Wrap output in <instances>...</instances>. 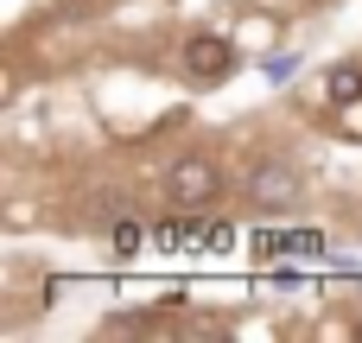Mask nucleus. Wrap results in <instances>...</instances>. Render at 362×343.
<instances>
[{"label":"nucleus","mask_w":362,"mask_h":343,"mask_svg":"<svg viewBox=\"0 0 362 343\" xmlns=\"http://www.w3.org/2000/svg\"><path fill=\"white\" fill-rule=\"evenodd\" d=\"M325 89H331V102H344V108H350V102H362V70H356V64H337Z\"/></svg>","instance_id":"nucleus-4"},{"label":"nucleus","mask_w":362,"mask_h":343,"mask_svg":"<svg viewBox=\"0 0 362 343\" xmlns=\"http://www.w3.org/2000/svg\"><path fill=\"white\" fill-rule=\"evenodd\" d=\"M325 248V236L318 229H305V236H286V255H318Z\"/></svg>","instance_id":"nucleus-5"},{"label":"nucleus","mask_w":362,"mask_h":343,"mask_svg":"<svg viewBox=\"0 0 362 343\" xmlns=\"http://www.w3.org/2000/svg\"><path fill=\"white\" fill-rule=\"evenodd\" d=\"M165 191H172V204H185V210H204V204L216 197V165H210L204 153H185V159L165 172Z\"/></svg>","instance_id":"nucleus-1"},{"label":"nucleus","mask_w":362,"mask_h":343,"mask_svg":"<svg viewBox=\"0 0 362 343\" xmlns=\"http://www.w3.org/2000/svg\"><path fill=\"white\" fill-rule=\"evenodd\" d=\"M248 197H255L261 210H293V204H299V178H293L286 165H261V172L248 178Z\"/></svg>","instance_id":"nucleus-3"},{"label":"nucleus","mask_w":362,"mask_h":343,"mask_svg":"<svg viewBox=\"0 0 362 343\" xmlns=\"http://www.w3.org/2000/svg\"><path fill=\"white\" fill-rule=\"evenodd\" d=\"M185 70H191L197 83H223V76L235 70V51H229V38H210V32H197V38L185 45Z\"/></svg>","instance_id":"nucleus-2"},{"label":"nucleus","mask_w":362,"mask_h":343,"mask_svg":"<svg viewBox=\"0 0 362 343\" xmlns=\"http://www.w3.org/2000/svg\"><path fill=\"white\" fill-rule=\"evenodd\" d=\"M356 331H362V325H356Z\"/></svg>","instance_id":"nucleus-6"}]
</instances>
